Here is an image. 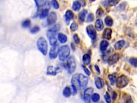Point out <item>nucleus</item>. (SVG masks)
<instances>
[{
    "instance_id": "nucleus-19",
    "label": "nucleus",
    "mask_w": 137,
    "mask_h": 103,
    "mask_svg": "<svg viewBox=\"0 0 137 103\" xmlns=\"http://www.w3.org/2000/svg\"><path fill=\"white\" fill-rule=\"evenodd\" d=\"M49 8H46L43 9L40 12V14L39 15V18L40 19H44L48 16V14H49Z\"/></svg>"
},
{
    "instance_id": "nucleus-29",
    "label": "nucleus",
    "mask_w": 137,
    "mask_h": 103,
    "mask_svg": "<svg viewBox=\"0 0 137 103\" xmlns=\"http://www.w3.org/2000/svg\"><path fill=\"white\" fill-rule=\"evenodd\" d=\"M129 62L130 64L135 68H137V58H131L129 59Z\"/></svg>"
},
{
    "instance_id": "nucleus-24",
    "label": "nucleus",
    "mask_w": 137,
    "mask_h": 103,
    "mask_svg": "<svg viewBox=\"0 0 137 103\" xmlns=\"http://www.w3.org/2000/svg\"><path fill=\"white\" fill-rule=\"evenodd\" d=\"M81 7L82 5L80 3V2L76 1L73 3V5H72V9L75 11H78L81 8Z\"/></svg>"
},
{
    "instance_id": "nucleus-47",
    "label": "nucleus",
    "mask_w": 137,
    "mask_h": 103,
    "mask_svg": "<svg viewBox=\"0 0 137 103\" xmlns=\"http://www.w3.org/2000/svg\"><path fill=\"white\" fill-rule=\"evenodd\" d=\"M90 1L91 2H94V1H95V0H90Z\"/></svg>"
},
{
    "instance_id": "nucleus-26",
    "label": "nucleus",
    "mask_w": 137,
    "mask_h": 103,
    "mask_svg": "<svg viewBox=\"0 0 137 103\" xmlns=\"http://www.w3.org/2000/svg\"><path fill=\"white\" fill-rule=\"evenodd\" d=\"M104 22L107 26H112L114 24V21L110 16H107L104 18Z\"/></svg>"
},
{
    "instance_id": "nucleus-34",
    "label": "nucleus",
    "mask_w": 137,
    "mask_h": 103,
    "mask_svg": "<svg viewBox=\"0 0 137 103\" xmlns=\"http://www.w3.org/2000/svg\"><path fill=\"white\" fill-rule=\"evenodd\" d=\"M34 1L38 8L41 7L45 5V0H34Z\"/></svg>"
},
{
    "instance_id": "nucleus-28",
    "label": "nucleus",
    "mask_w": 137,
    "mask_h": 103,
    "mask_svg": "<svg viewBox=\"0 0 137 103\" xmlns=\"http://www.w3.org/2000/svg\"><path fill=\"white\" fill-rule=\"evenodd\" d=\"M78 74H75L72 77L71 79V84H73L75 86H79L78 82Z\"/></svg>"
},
{
    "instance_id": "nucleus-39",
    "label": "nucleus",
    "mask_w": 137,
    "mask_h": 103,
    "mask_svg": "<svg viewBox=\"0 0 137 103\" xmlns=\"http://www.w3.org/2000/svg\"><path fill=\"white\" fill-rule=\"evenodd\" d=\"M103 13H104V11L103 10V9L102 8L98 9L97 10V11H96V17H98V18L101 17L103 15Z\"/></svg>"
},
{
    "instance_id": "nucleus-17",
    "label": "nucleus",
    "mask_w": 137,
    "mask_h": 103,
    "mask_svg": "<svg viewBox=\"0 0 137 103\" xmlns=\"http://www.w3.org/2000/svg\"><path fill=\"white\" fill-rule=\"evenodd\" d=\"M109 46V42L106 40H103L101 41L100 44V49L102 52H105Z\"/></svg>"
},
{
    "instance_id": "nucleus-45",
    "label": "nucleus",
    "mask_w": 137,
    "mask_h": 103,
    "mask_svg": "<svg viewBox=\"0 0 137 103\" xmlns=\"http://www.w3.org/2000/svg\"><path fill=\"white\" fill-rule=\"evenodd\" d=\"M94 67H95V69L96 72L98 73V74H100V68H99V66H97V65H95V66H94Z\"/></svg>"
},
{
    "instance_id": "nucleus-22",
    "label": "nucleus",
    "mask_w": 137,
    "mask_h": 103,
    "mask_svg": "<svg viewBox=\"0 0 137 103\" xmlns=\"http://www.w3.org/2000/svg\"><path fill=\"white\" fill-rule=\"evenodd\" d=\"M58 39L61 43H65L67 40V37L65 34L62 33H59L58 34Z\"/></svg>"
},
{
    "instance_id": "nucleus-25",
    "label": "nucleus",
    "mask_w": 137,
    "mask_h": 103,
    "mask_svg": "<svg viewBox=\"0 0 137 103\" xmlns=\"http://www.w3.org/2000/svg\"><path fill=\"white\" fill-rule=\"evenodd\" d=\"M108 78L110 81V83L111 85H114L116 81L117 78H116V74H109L108 75Z\"/></svg>"
},
{
    "instance_id": "nucleus-9",
    "label": "nucleus",
    "mask_w": 137,
    "mask_h": 103,
    "mask_svg": "<svg viewBox=\"0 0 137 103\" xmlns=\"http://www.w3.org/2000/svg\"><path fill=\"white\" fill-rule=\"evenodd\" d=\"M59 50V46L57 44H56L53 46L49 51V57L50 59H55L57 57Z\"/></svg>"
},
{
    "instance_id": "nucleus-44",
    "label": "nucleus",
    "mask_w": 137,
    "mask_h": 103,
    "mask_svg": "<svg viewBox=\"0 0 137 103\" xmlns=\"http://www.w3.org/2000/svg\"><path fill=\"white\" fill-rule=\"evenodd\" d=\"M117 93L115 91H114L113 93H112V100H115L117 98Z\"/></svg>"
},
{
    "instance_id": "nucleus-8",
    "label": "nucleus",
    "mask_w": 137,
    "mask_h": 103,
    "mask_svg": "<svg viewBox=\"0 0 137 103\" xmlns=\"http://www.w3.org/2000/svg\"><path fill=\"white\" fill-rule=\"evenodd\" d=\"M62 70L61 68L59 66L56 67V68H54L53 66H49L47 67V74L55 76V75H56L57 74L62 72Z\"/></svg>"
},
{
    "instance_id": "nucleus-2",
    "label": "nucleus",
    "mask_w": 137,
    "mask_h": 103,
    "mask_svg": "<svg viewBox=\"0 0 137 103\" xmlns=\"http://www.w3.org/2000/svg\"><path fill=\"white\" fill-rule=\"evenodd\" d=\"M58 57L61 61H64L70 54V48L67 45H63L59 48Z\"/></svg>"
},
{
    "instance_id": "nucleus-7",
    "label": "nucleus",
    "mask_w": 137,
    "mask_h": 103,
    "mask_svg": "<svg viewBox=\"0 0 137 103\" xmlns=\"http://www.w3.org/2000/svg\"><path fill=\"white\" fill-rule=\"evenodd\" d=\"M86 32L88 36H89L92 40H95L96 36H97V34H96V31L94 27L92 25H90L86 27Z\"/></svg>"
},
{
    "instance_id": "nucleus-15",
    "label": "nucleus",
    "mask_w": 137,
    "mask_h": 103,
    "mask_svg": "<svg viewBox=\"0 0 137 103\" xmlns=\"http://www.w3.org/2000/svg\"><path fill=\"white\" fill-rule=\"evenodd\" d=\"M112 30L109 28H107L104 30L103 33V38L107 40H110L111 38Z\"/></svg>"
},
{
    "instance_id": "nucleus-10",
    "label": "nucleus",
    "mask_w": 137,
    "mask_h": 103,
    "mask_svg": "<svg viewBox=\"0 0 137 103\" xmlns=\"http://www.w3.org/2000/svg\"><path fill=\"white\" fill-rule=\"evenodd\" d=\"M57 19V15L55 12H51L49 13L47 16V23L48 25H51L54 24Z\"/></svg>"
},
{
    "instance_id": "nucleus-27",
    "label": "nucleus",
    "mask_w": 137,
    "mask_h": 103,
    "mask_svg": "<svg viewBox=\"0 0 137 103\" xmlns=\"http://www.w3.org/2000/svg\"><path fill=\"white\" fill-rule=\"evenodd\" d=\"M91 99L94 102H98L100 99V96L98 93H93L91 96Z\"/></svg>"
},
{
    "instance_id": "nucleus-16",
    "label": "nucleus",
    "mask_w": 137,
    "mask_h": 103,
    "mask_svg": "<svg viewBox=\"0 0 137 103\" xmlns=\"http://www.w3.org/2000/svg\"><path fill=\"white\" fill-rule=\"evenodd\" d=\"M95 29L98 31H100L103 30L104 26H103V22L101 19H98L97 20H96L95 24Z\"/></svg>"
},
{
    "instance_id": "nucleus-18",
    "label": "nucleus",
    "mask_w": 137,
    "mask_h": 103,
    "mask_svg": "<svg viewBox=\"0 0 137 103\" xmlns=\"http://www.w3.org/2000/svg\"><path fill=\"white\" fill-rule=\"evenodd\" d=\"M125 45V41L124 40H120L117 41L114 45V47L116 50L121 49Z\"/></svg>"
},
{
    "instance_id": "nucleus-32",
    "label": "nucleus",
    "mask_w": 137,
    "mask_h": 103,
    "mask_svg": "<svg viewBox=\"0 0 137 103\" xmlns=\"http://www.w3.org/2000/svg\"><path fill=\"white\" fill-rule=\"evenodd\" d=\"M60 29V26L59 24H56L53 27H52L51 29H50L48 31H50V32H53L56 33V32H57L59 31Z\"/></svg>"
},
{
    "instance_id": "nucleus-3",
    "label": "nucleus",
    "mask_w": 137,
    "mask_h": 103,
    "mask_svg": "<svg viewBox=\"0 0 137 103\" xmlns=\"http://www.w3.org/2000/svg\"><path fill=\"white\" fill-rule=\"evenodd\" d=\"M65 67L69 74H72L75 72L76 68V63L75 59L74 57L71 56L68 58L65 65Z\"/></svg>"
},
{
    "instance_id": "nucleus-1",
    "label": "nucleus",
    "mask_w": 137,
    "mask_h": 103,
    "mask_svg": "<svg viewBox=\"0 0 137 103\" xmlns=\"http://www.w3.org/2000/svg\"><path fill=\"white\" fill-rule=\"evenodd\" d=\"M37 45L40 52L43 55H46L48 50V43L46 39L43 37H40L38 39Z\"/></svg>"
},
{
    "instance_id": "nucleus-13",
    "label": "nucleus",
    "mask_w": 137,
    "mask_h": 103,
    "mask_svg": "<svg viewBox=\"0 0 137 103\" xmlns=\"http://www.w3.org/2000/svg\"><path fill=\"white\" fill-rule=\"evenodd\" d=\"M64 18H65V21L66 24L68 25L69 24L70 21L74 18V14L71 10H68L66 11Z\"/></svg>"
},
{
    "instance_id": "nucleus-35",
    "label": "nucleus",
    "mask_w": 137,
    "mask_h": 103,
    "mask_svg": "<svg viewBox=\"0 0 137 103\" xmlns=\"http://www.w3.org/2000/svg\"><path fill=\"white\" fill-rule=\"evenodd\" d=\"M104 99H105L106 101L107 102V103H111V97L110 96V94H109V93L108 92H106L105 94H104Z\"/></svg>"
},
{
    "instance_id": "nucleus-11",
    "label": "nucleus",
    "mask_w": 137,
    "mask_h": 103,
    "mask_svg": "<svg viewBox=\"0 0 137 103\" xmlns=\"http://www.w3.org/2000/svg\"><path fill=\"white\" fill-rule=\"evenodd\" d=\"M47 37L48 39H49L50 45L53 46L56 44V43H57V38H56L55 32H50V31H48Z\"/></svg>"
},
{
    "instance_id": "nucleus-33",
    "label": "nucleus",
    "mask_w": 137,
    "mask_h": 103,
    "mask_svg": "<svg viewBox=\"0 0 137 103\" xmlns=\"http://www.w3.org/2000/svg\"><path fill=\"white\" fill-rule=\"evenodd\" d=\"M124 100L125 103H134L133 100L130 95H126L124 97Z\"/></svg>"
},
{
    "instance_id": "nucleus-14",
    "label": "nucleus",
    "mask_w": 137,
    "mask_h": 103,
    "mask_svg": "<svg viewBox=\"0 0 137 103\" xmlns=\"http://www.w3.org/2000/svg\"><path fill=\"white\" fill-rule=\"evenodd\" d=\"M95 84L98 89H101L104 86V82L102 78L96 77L95 78Z\"/></svg>"
},
{
    "instance_id": "nucleus-21",
    "label": "nucleus",
    "mask_w": 137,
    "mask_h": 103,
    "mask_svg": "<svg viewBox=\"0 0 137 103\" xmlns=\"http://www.w3.org/2000/svg\"><path fill=\"white\" fill-rule=\"evenodd\" d=\"M87 14V10L84 9L79 14V20L81 22H84Z\"/></svg>"
},
{
    "instance_id": "nucleus-41",
    "label": "nucleus",
    "mask_w": 137,
    "mask_h": 103,
    "mask_svg": "<svg viewBox=\"0 0 137 103\" xmlns=\"http://www.w3.org/2000/svg\"><path fill=\"white\" fill-rule=\"evenodd\" d=\"M73 39L75 43H76V44H79L80 42V38L77 34H75L73 35Z\"/></svg>"
},
{
    "instance_id": "nucleus-38",
    "label": "nucleus",
    "mask_w": 137,
    "mask_h": 103,
    "mask_svg": "<svg viewBox=\"0 0 137 103\" xmlns=\"http://www.w3.org/2000/svg\"><path fill=\"white\" fill-rule=\"evenodd\" d=\"M120 0H108V4L111 6H115L117 5Z\"/></svg>"
},
{
    "instance_id": "nucleus-43",
    "label": "nucleus",
    "mask_w": 137,
    "mask_h": 103,
    "mask_svg": "<svg viewBox=\"0 0 137 103\" xmlns=\"http://www.w3.org/2000/svg\"><path fill=\"white\" fill-rule=\"evenodd\" d=\"M83 69H84V70L85 73L88 75V76H90V75H91L90 71L89 70H88V69L86 68V67H84V66H83Z\"/></svg>"
},
{
    "instance_id": "nucleus-46",
    "label": "nucleus",
    "mask_w": 137,
    "mask_h": 103,
    "mask_svg": "<svg viewBox=\"0 0 137 103\" xmlns=\"http://www.w3.org/2000/svg\"><path fill=\"white\" fill-rule=\"evenodd\" d=\"M71 48H72V49H73V50H75V47H74V44H73V43H72V44H71Z\"/></svg>"
},
{
    "instance_id": "nucleus-40",
    "label": "nucleus",
    "mask_w": 137,
    "mask_h": 103,
    "mask_svg": "<svg viewBox=\"0 0 137 103\" xmlns=\"http://www.w3.org/2000/svg\"><path fill=\"white\" fill-rule=\"evenodd\" d=\"M94 15L93 14L90 13L88 15L87 18V22H92L94 21Z\"/></svg>"
},
{
    "instance_id": "nucleus-20",
    "label": "nucleus",
    "mask_w": 137,
    "mask_h": 103,
    "mask_svg": "<svg viewBox=\"0 0 137 103\" xmlns=\"http://www.w3.org/2000/svg\"><path fill=\"white\" fill-rule=\"evenodd\" d=\"M83 62L85 65H88L91 63V58L90 55L88 54H85L83 55Z\"/></svg>"
},
{
    "instance_id": "nucleus-23",
    "label": "nucleus",
    "mask_w": 137,
    "mask_h": 103,
    "mask_svg": "<svg viewBox=\"0 0 137 103\" xmlns=\"http://www.w3.org/2000/svg\"><path fill=\"white\" fill-rule=\"evenodd\" d=\"M63 95L64 97L66 98L70 97L71 95V90L70 87L66 86L65 88L63 89Z\"/></svg>"
},
{
    "instance_id": "nucleus-42",
    "label": "nucleus",
    "mask_w": 137,
    "mask_h": 103,
    "mask_svg": "<svg viewBox=\"0 0 137 103\" xmlns=\"http://www.w3.org/2000/svg\"><path fill=\"white\" fill-rule=\"evenodd\" d=\"M71 87L72 88V93H73V95H76L77 93V87L73 84H71Z\"/></svg>"
},
{
    "instance_id": "nucleus-4",
    "label": "nucleus",
    "mask_w": 137,
    "mask_h": 103,
    "mask_svg": "<svg viewBox=\"0 0 137 103\" xmlns=\"http://www.w3.org/2000/svg\"><path fill=\"white\" fill-rule=\"evenodd\" d=\"M128 82H129V79L127 76L124 75H121L117 78L116 81V86L119 89L124 88V87L127 85Z\"/></svg>"
},
{
    "instance_id": "nucleus-5",
    "label": "nucleus",
    "mask_w": 137,
    "mask_h": 103,
    "mask_svg": "<svg viewBox=\"0 0 137 103\" xmlns=\"http://www.w3.org/2000/svg\"><path fill=\"white\" fill-rule=\"evenodd\" d=\"M78 82L80 88H81L82 89H85L88 84V78L82 74H78Z\"/></svg>"
},
{
    "instance_id": "nucleus-30",
    "label": "nucleus",
    "mask_w": 137,
    "mask_h": 103,
    "mask_svg": "<svg viewBox=\"0 0 137 103\" xmlns=\"http://www.w3.org/2000/svg\"><path fill=\"white\" fill-rule=\"evenodd\" d=\"M31 25V21L30 19H26V20L24 21L22 23V26L24 27V28H27V27H29Z\"/></svg>"
},
{
    "instance_id": "nucleus-48",
    "label": "nucleus",
    "mask_w": 137,
    "mask_h": 103,
    "mask_svg": "<svg viewBox=\"0 0 137 103\" xmlns=\"http://www.w3.org/2000/svg\"><path fill=\"white\" fill-rule=\"evenodd\" d=\"M99 103H104V102L103 101H101V102H100Z\"/></svg>"
},
{
    "instance_id": "nucleus-12",
    "label": "nucleus",
    "mask_w": 137,
    "mask_h": 103,
    "mask_svg": "<svg viewBox=\"0 0 137 103\" xmlns=\"http://www.w3.org/2000/svg\"><path fill=\"white\" fill-rule=\"evenodd\" d=\"M119 55L118 53H115L109 58L108 62L109 65H113L119 60Z\"/></svg>"
},
{
    "instance_id": "nucleus-6",
    "label": "nucleus",
    "mask_w": 137,
    "mask_h": 103,
    "mask_svg": "<svg viewBox=\"0 0 137 103\" xmlns=\"http://www.w3.org/2000/svg\"><path fill=\"white\" fill-rule=\"evenodd\" d=\"M93 88H91V87L88 88L84 90L83 100L86 103H90L91 96L93 93Z\"/></svg>"
},
{
    "instance_id": "nucleus-37",
    "label": "nucleus",
    "mask_w": 137,
    "mask_h": 103,
    "mask_svg": "<svg viewBox=\"0 0 137 103\" xmlns=\"http://www.w3.org/2000/svg\"><path fill=\"white\" fill-rule=\"evenodd\" d=\"M40 27L38 26H35L33 27H32L31 30H30L31 33L32 34H35L38 33V32L40 31Z\"/></svg>"
},
{
    "instance_id": "nucleus-36",
    "label": "nucleus",
    "mask_w": 137,
    "mask_h": 103,
    "mask_svg": "<svg viewBox=\"0 0 137 103\" xmlns=\"http://www.w3.org/2000/svg\"><path fill=\"white\" fill-rule=\"evenodd\" d=\"M51 4L55 9H58L59 8V4L56 0H51Z\"/></svg>"
},
{
    "instance_id": "nucleus-31",
    "label": "nucleus",
    "mask_w": 137,
    "mask_h": 103,
    "mask_svg": "<svg viewBox=\"0 0 137 103\" xmlns=\"http://www.w3.org/2000/svg\"><path fill=\"white\" fill-rule=\"evenodd\" d=\"M70 30L72 32H74V31H77L78 29V25L77 24V23H76V22L72 23V24L70 25Z\"/></svg>"
}]
</instances>
